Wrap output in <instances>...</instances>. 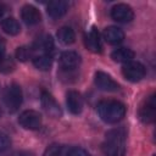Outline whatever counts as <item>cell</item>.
I'll list each match as a JSON object with an SVG mask.
<instances>
[{"label": "cell", "mask_w": 156, "mask_h": 156, "mask_svg": "<svg viewBox=\"0 0 156 156\" xmlns=\"http://www.w3.org/2000/svg\"><path fill=\"white\" fill-rule=\"evenodd\" d=\"M152 156H155V155H152Z\"/></svg>", "instance_id": "cell-30"}, {"label": "cell", "mask_w": 156, "mask_h": 156, "mask_svg": "<svg viewBox=\"0 0 156 156\" xmlns=\"http://www.w3.org/2000/svg\"><path fill=\"white\" fill-rule=\"evenodd\" d=\"M41 122H43L41 115L34 110H26L18 117V123L24 129H29V130L39 129L41 126Z\"/></svg>", "instance_id": "cell-5"}, {"label": "cell", "mask_w": 156, "mask_h": 156, "mask_svg": "<svg viewBox=\"0 0 156 156\" xmlns=\"http://www.w3.org/2000/svg\"><path fill=\"white\" fill-rule=\"evenodd\" d=\"M2 32H5L9 35H17L21 32V27L20 23L17 22V20H15L13 17H7L4 18L0 23Z\"/></svg>", "instance_id": "cell-18"}, {"label": "cell", "mask_w": 156, "mask_h": 156, "mask_svg": "<svg viewBox=\"0 0 156 156\" xmlns=\"http://www.w3.org/2000/svg\"><path fill=\"white\" fill-rule=\"evenodd\" d=\"M67 10H68V2L63 1V0L50 1L48 7H46L48 15L51 18H60V17H62L67 12Z\"/></svg>", "instance_id": "cell-13"}, {"label": "cell", "mask_w": 156, "mask_h": 156, "mask_svg": "<svg viewBox=\"0 0 156 156\" xmlns=\"http://www.w3.org/2000/svg\"><path fill=\"white\" fill-rule=\"evenodd\" d=\"M4 12H5V7H4L2 4H0V17L4 15Z\"/></svg>", "instance_id": "cell-27"}, {"label": "cell", "mask_w": 156, "mask_h": 156, "mask_svg": "<svg viewBox=\"0 0 156 156\" xmlns=\"http://www.w3.org/2000/svg\"><path fill=\"white\" fill-rule=\"evenodd\" d=\"M80 65V56L76 51H65L60 56V66L65 71L76 69Z\"/></svg>", "instance_id": "cell-9"}, {"label": "cell", "mask_w": 156, "mask_h": 156, "mask_svg": "<svg viewBox=\"0 0 156 156\" xmlns=\"http://www.w3.org/2000/svg\"><path fill=\"white\" fill-rule=\"evenodd\" d=\"M11 156H29L27 152H24V151H16V152H13Z\"/></svg>", "instance_id": "cell-26"}, {"label": "cell", "mask_w": 156, "mask_h": 156, "mask_svg": "<svg viewBox=\"0 0 156 156\" xmlns=\"http://www.w3.org/2000/svg\"><path fill=\"white\" fill-rule=\"evenodd\" d=\"M32 56H33V49L29 46H21L16 50V57L22 62L28 61L29 58H32Z\"/></svg>", "instance_id": "cell-21"}, {"label": "cell", "mask_w": 156, "mask_h": 156, "mask_svg": "<svg viewBox=\"0 0 156 156\" xmlns=\"http://www.w3.org/2000/svg\"><path fill=\"white\" fill-rule=\"evenodd\" d=\"M22 100H23V94L18 84L13 83L6 88L5 94H4V102L9 112L11 113L16 112L22 105Z\"/></svg>", "instance_id": "cell-3"}, {"label": "cell", "mask_w": 156, "mask_h": 156, "mask_svg": "<svg viewBox=\"0 0 156 156\" xmlns=\"http://www.w3.org/2000/svg\"><path fill=\"white\" fill-rule=\"evenodd\" d=\"M99 117L108 124H113L123 119L126 116V106L117 100H102L98 104Z\"/></svg>", "instance_id": "cell-1"}, {"label": "cell", "mask_w": 156, "mask_h": 156, "mask_svg": "<svg viewBox=\"0 0 156 156\" xmlns=\"http://www.w3.org/2000/svg\"><path fill=\"white\" fill-rule=\"evenodd\" d=\"M94 82H95V85L102 91H117L119 89L118 83L115 82L111 78V76H108L107 73L101 72V71L95 73Z\"/></svg>", "instance_id": "cell-8"}, {"label": "cell", "mask_w": 156, "mask_h": 156, "mask_svg": "<svg viewBox=\"0 0 156 156\" xmlns=\"http://www.w3.org/2000/svg\"><path fill=\"white\" fill-rule=\"evenodd\" d=\"M104 39L108 43V44H112V45H116V44H119L123 41L124 39V33L121 28L118 27H115V26H110L107 28L104 29Z\"/></svg>", "instance_id": "cell-15"}, {"label": "cell", "mask_w": 156, "mask_h": 156, "mask_svg": "<svg viewBox=\"0 0 156 156\" xmlns=\"http://www.w3.org/2000/svg\"><path fill=\"white\" fill-rule=\"evenodd\" d=\"M13 68H15V62L12 61L11 57H6L0 61V72L9 73V72H12Z\"/></svg>", "instance_id": "cell-22"}, {"label": "cell", "mask_w": 156, "mask_h": 156, "mask_svg": "<svg viewBox=\"0 0 156 156\" xmlns=\"http://www.w3.org/2000/svg\"><path fill=\"white\" fill-rule=\"evenodd\" d=\"M57 39L63 45H71L76 39L74 30L71 27H61L57 30Z\"/></svg>", "instance_id": "cell-19"}, {"label": "cell", "mask_w": 156, "mask_h": 156, "mask_svg": "<svg viewBox=\"0 0 156 156\" xmlns=\"http://www.w3.org/2000/svg\"><path fill=\"white\" fill-rule=\"evenodd\" d=\"M21 18L23 20V22L28 26H34L38 24L41 20V15L40 11L33 6V5H24L21 10Z\"/></svg>", "instance_id": "cell-10"}, {"label": "cell", "mask_w": 156, "mask_h": 156, "mask_svg": "<svg viewBox=\"0 0 156 156\" xmlns=\"http://www.w3.org/2000/svg\"><path fill=\"white\" fill-rule=\"evenodd\" d=\"M60 151H61V145L52 144V145L46 147L43 156H60Z\"/></svg>", "instance_id": "cell-24"}, {"label": "cell", "mask_w": 156, "mask_h": 156, "mask_svg": "<svg viewBox=\"0 0 156 156\" xmlns=\"http://www.w3.org/2000/svg\"><path fill=\"white\" fill-rule=\"evenodd\" d=\"M111 17L116 22L128 23L134 18V12L127 4H117L111 9Z\"/></svg>", "instance_id": "cell-7"}, {"label": "cell", "mask_w": 156, "mask_h": 156, "mask_svg": "<svg viewBox=\"0 0 156 156\" xmlns=\"http://www.w3.org/2000/svg\"><path fill=\"white\" fill-rule=\"evenodd\" d=\"M32 49H33V51L37 50V51H41V52H49V51H51L54 49V40H52L51 35H48V34L40 35L33 43Z\"/></svg>", "instance_id": "cell-16"}, {"label": "cell", "mask_w": 156, "mask_h": 156, "mask_svg": "<svg viewBox=\"0 0 156 156\" xmlns=\"http://www.w3.org/2000/svg\"><path fill=\"white\" fill-rule=\"evenodd\" d=\"M4 58V50L1 49V46H0V61Z\"/></svg>", "instance_id": "cell-28"}, {"label": "cell", "mask_w": 156, "mask_h": 156, "mask_svg": "<svg viewBox=\"0 0 156 156\" xmlns=\"http://www.w3.org/2000/svg\"><path fill=\"white\" fill-rule=\"evenodd\" d=\"M11 145V140L10 138L5 134V133H1L0 132V152H4L6 151Z\"/></svg>", "instance_id": "cell-25"}, {"label": "cell", "mask_w": 156, "mask_h": 156, "mask_svg": "<svg viewBox=\"0 0 156 156\" xmlns=\"http://www.w3.org/2000/svg\"><path fill=\"white\" fill-rule=\"evenodd\" d=\"M40 102H41L43 108L45 110V112H46L50 117H54V118H60V117H61L62 111H61L58 104L56 102L55 98H54L50 93H48V91H41Z\"/></svg>", "instance_id": "cell-6"}, {"label": "cell", "mask_w": 156, "mask_h": 156, "mask_svg": "<svg viewBox=\"0 0 156 156\" xmlns=\"http://www.w3.org/2000/svg\"><path fill=\"white\" fill-rule=\"evenodd\" d=\"M111 57L116 62H122V63H128L133 61L134 58V51L128 49V48H118L112 51Z\"/></svg>", "instance_id": "cell-17"}, {"label": "cell", "mask_w": 156, "mask_h": 156, "mask_svg": "<svg viewBox=\"0 0 156 156\" xmlns=\"http://www.w3.org/2000/svg\"><path fill=\"white\" fill-rule=\"evenodd\" d=\"M0 116H1V110H0Z\"/></svg>", "instance_id": "cell-29"}, {"label": "cell", "mask_w": 156, "mask_h": 156, "mask_svg": "<svg viewBox=\"0 0 156 156\" xmlns=\"http://www.w3.org/2000/svg\"><path fill=\"white\" fill-rule=\"evenodd\" d=\"M66 104L68 111L73 115H79L83 110V99L82 95L76 90H69L66 95Z\"/></svg>", "instance_id": "cell-11"}, {"label": "cell", "mask_w": 156, "mask_h": 156, "mask_svg": "<svg viewBox=\"0 0 156 156\" xmlns=\"http://www.w3.org/2000/svg\"><path fill=\"white\" fill-rule=\"evenodd\" d=\"M33 65L35 66V68L40 71H49L52 66V57L48 54L37 56L33 58Z\"/></svg>", "instance_id": "cell-20"}, {"label": "cell", "mask_w": 156, "mask_h": 156, "mask_svg": "<svg viewBox=\"0 0 156 156\" xmlns=\"http://www.w3.org/2000/svg\"><path fill=\"white\" fill-rule=\"evenodd\" d=\"M145 67L143 63L138 62V61H130L128 63H124L122 67V73L123 77L133 83H136L139 80H141L145 77Z\"/></svg>", "instance_id": "cell-4"}, {"label": "cell", "mask_w": 156, "mask_h": 156, "mask_svg": "<svg viewBox=\"0 0 156 156\" xmlns=\"http://www.w3.org/2000/svg\"><path fill=\"white\" fill-rule=\"evenodd\" d=\"M102 151L106 156H123L126 154V130L116 128L107 132Z\"/></svg>", "instance_id": "cell-2"}, {"label": "cell", "mask_w": 156, "mask_h": 156, "mask_svg": "<svg viewBox=\"0 0 156 156\" xmlns=\"http://www.w3.org/2000/svg\"><path fill=\"white\" fill-rule=\"evenodd\" d=\"M139 117L144 123H151L155 119V99L150 96L139 110Z\"/></svg>", "instance_id": "cell-12"}, {"label": "cell", "mask_w": 156, "mask_h": 156, "mask_svg": "<svg viewBox=\"0 0 156 156\" xmlns=\"http://www.w3.org/2000/svg\"><path fill=\"white\" fill-rule=\"evenodd\" d=\"M67 156H90V154L85 149H83V147L72 146V147H68Z\"/></svg>", "instance_id": "cell-23"}, {"label": "cell", "mask_w": 156, "mask_h": 156, "mask_svg": "<svg viewBox=\"0 0 156 156\" xmlns=\"http://www.w3.org/2000/svg\"><path fill=\"white\" fill-rule=\"evenodd\" d=\"M85 46L91 51V52H101L102 45H101V40H100V34L98 32V29L95 27H93L90 29V32L85 35Z\"/></svg>", "instance_id": "cell-14"}]
</instances>
